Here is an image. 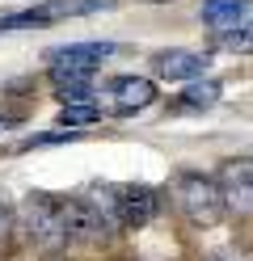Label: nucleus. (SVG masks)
Returning <instances> with one entry per match:
<instances>
[{"label": "nucleus", "instance_id": "nucleus-1", "mask_svg": "<svg viewBox=\"0 0 253 261\" xmlns=\"http://www.w3.org/2000/svg\"><path fill=\"white\" fill-rule=\"evenodd\" d=\"M72 198H55V194H42L34 190L30 198L21 202V223L34 244H42V249H63L67 240H72Z\"/></svg>", "mask_w": 253, "mask_h": 261}, {"label": "nucleus", "instance_id": "nucleus-2", "mask_svg": "<svg viewBox=\"0 0 253 261\" xmlns=\"http://www.w3.org/2000/svg\"><path fill=\"white\" fill-rule=\"evenodd\" d=\"M173 202L186 215L190 227H215L224 219V198H219V186L215 177H202V173H181L177 186H173Z\"/></svg>", "mask_w": 253, "mask_h": 261}, {"label": "nucleus", "instance_id": "nucleus-3", "mask_svg": "<svg viewBox=\"0 0 253 261\" xmlns=\"http://www.w3.org/2000/svg\"><path fill=\"white\" fill-rule=\"evenodd\" d=\"M106 9H114V0H42L34 9L0 17V30H38V25H55V21H67V17H89V13H106Z\"/></svg>", "mask_w": 253, "mask_h": 261}, {"label": "nucleus", "instance_id": "nucleus-4", "mask_svg": "<svg viewBox=\"0 0 253 261\" xmlns=\"http://www.w3.org/2000/svg\"><path fill=\"white\" fill-rule=\"evenodd\" d=\"M114 55V42H67V46H55L47 59H51V76H84L89 80L101 59Z\"/></svg>", "mask_w": 253, "mask_h": 261}, {"label": "nucleus", "instance_id": "nucleus-5", "mask_svg": "<svg viewBox=\"0 0 253 261\" xmlns=\"http://www.w3.org/2000/svg\"><path fill=\"white\" fill-rule=\"evenodd\" d=\"M219 198H224V215H253V160H228L215 177Z\"/></svg>", "mask_w": 253, "mask_h": 261}, {"label": "nucleus", "instance_id": "nucleus-6", "mask_svg": "<svg viewBox=\"0 0 253 261\" xmlns=\"http://www.w3.org/2000/svg\"><path fill=\"white\" fill-rule=\"evenodd\" d=\"M101 101H106L110 114H118V118H131V114L148 110L152 101H156V85L144 76H114L106 89H101Z\"/></svg>", "mask_w": 253, "mask_h": 261}, {"label": "nucleus", "instance_id": "nucleus-7", "mask_svg": "<svg viewBox=\"0 0 253 261\" xmlns=\"http://www.w3.org/2000/svg\"><path fill=\"white\" fill-rule=\"evenodd\" d=\"M207 55L202 51H186V46H173V51H160L156 59H152V68H156L160 80H194L207 72Z\"/></svg>", "mask_w": 253, "mask_h": 261}, {"label": "nucleus", "instance_id": "nucleus-8", "mask_svg": "<svg viewBox=\"0 0 253 261\" xmlns=\"http://www.w3.org/2000/svg\"><path fill=\"white\" fill-rule=\"evenodd\" d=\"M249 13V0H202V21L211 30H232Z\"/></svg>", "mask_w": 253, "mask_h": 261}, {"label": "nucleus", "instance_id": "nucleus-9", "mask_svg": "<svg viewBox=\"0 0 253 261\" xmlns=\"http://www.w3.org/2000/svg\"><path fill=\"white\" fill-rule=\"evenodd\" d=\"M63 106H93V85L84 76H51Z\"/></svg>", "mask_w": 253, "mask_h": 261}, {"label": "nucleus", "instance_id": "nucleus-10", "mask_svg": "<svg viewBox=\"0 0 253 261\" xmlns=\"http://www.w3.org/2000/svg\"><path fill=\"white\" fill-rule=\"evenodd\" d=\"M215 101H219V85L202 80V85H190L181 97H173V110H211Z\"/></svg>", "mask_w": 253, "mask_h": 261}, {"label": "nucleus", "instance_id": "nucleus-11", "mask_svg": "<svg viewBox=\"0 0 253 261\" xmlns=\"http://www.w3.org/2000/svg\"><path fill=\"white\" fill-rule=\"evenodd\" d=\"M97 106H63V114H59V126L67 130V126H84V122H97Z\"/></svg>", "mask_w": 253, "mask_h": 261}, {"label": "nucleus", "instance_id": "nucleus-12", "mask_svg": "<svg viewBox=\"0 0 253 261\" xmlns=\"http://www.w3.org/2000/svg\"><path fill=\"white\" fill-rule=\"evenodd\" d=\"M219 46H232V51H249V46H253V25L219 30Z\"/></svg>", "mask_w": 253, "mask_h": 261}, {"label": "nucleus", "instance_id": "nucleus-13", "mask_svg": "<svg viewBox=\"0 0 253 261\" xmlns=\"http://www.w3.org/2000/svg\"><path fill=\"white\" fill-rule=\"evenodd\" d=\"M13 227H17V215H13V206H9V198L0 194V249L9 244V236H13Z\"/></svg>", "mask_w": 253, "mask_h": 261}, {"label": "nucleus", "instance_id": "nucleus-14", "mask_svg": "<svg viewBox=\"0 0 253 261\" xmlns=\"http://www.w3.org/2000/svg\"><path fill=\"white\" fill-rule=\"evenodd\" d=\"M76 130H51V135H34V139H26L21 148H47V143H63V139H72Z\"/></svg>", "mask_w": 253, "mask_h": 261}]
</instances>
